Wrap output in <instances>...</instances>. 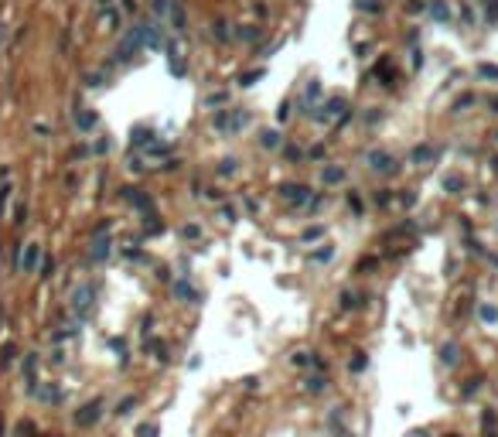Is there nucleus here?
Segmentation results:
<instances>
[{"label":"nucleus","instance_id":"4","mask_svg":"<svg viewBox=\"0 0 498 437\" xmlns=\"http://www.w3.org/2000/svg\"><path fill=\"white\" fill-rule=\"evenodd\" d=\"M324 376H310V379H307V389H310V393H321V389H324Z\"/></svg>","mask_w":498,"mask_h":437},{"label":"nucleus","instance_id":"3","mask_svg":"<svg viewBox=\"0 0 498 437\" xmlns=\"http://www.w3.org/2000/svg\"><path fill=\"white\" fill-rule=\"evenodd\" d=\"M134 406H136V396H126L123 403H120V406H116V413H120V417H126V413H130Z\"/></svg>","mask_w":498,"mask_h":437},{"label":"nucleus","instance_id":"7","mask_svg":"<svg viewBox=\"0 0 498 437\" xmlns=\"http://www.w3.org/2000/svg\"><path fill=\"white\" fill-rule=\"evenodd\" d=\"M0 434H4V427H0Z\"/></svg>","mask_w":498,"mask_h":437},{"label":"nucleus","instance_id":"8","mask_svg":"<svg viewBox=\"0 0 498 437\" xmlns=\"http://www.w3.org/2000/svg\"><path fill=\"white\" fill-rule=\"evenodd\" d=\"M450 437H458V434H450Z\"/></svg>","mask_w":498,"mask_h":437},{"label":"nucleus","instance_id":"5","mask_svg":"<svg viewBox=\"0 0 498 437\" xmlns=\"http://www.w3.org/2000/svg\"><path fill=\"white\" fill-rule=\"evenodd\" d=\"M481 318H484V321H495L498 311H495V307H481Z\"/></svg>","mask_w":498,"mask_h":437},{"label":"nucleus","instance_id":"1","mask_svg":"<svg viewBox=\"0 0 498 437\" xmlns=\"http://www.w3.org/2000/svg\"><path fill=\"white\" fill-rule=\"evenodd\" d=\"M99 413H102V403L92 399V403H86V406L76 413V423H78V427H89V423H96V420H99Z\"/></svg>","mask_w":498,"mask_h":437},{"label":"nucleus","instance_id":"2","mask_svg":"<svg viewBox=\"0 0 498 437\" xmlns=\"http://www.w3.org/2000/svg\"><path fill=\"white\" fill-rule=\"evenodd\" d=\"M440 359L447 362V365H454V362H458V345H444V348H440Z\"/></svg>","mask_w":498,"mask_h":437},{"label":"nucleus","instance_id":"6","mask_svg":"<svg viewBox=\"0 0 498 437\" xmlns=\"http://www.w3.org/2000/svg\"><path fill=\"white\" fill-rule=\"evenodd\" d=\"M140 437H157V427H154V423L150 427H140Z\"/></svg>","mask_w":498,"mask_h":437}]
</instances>
